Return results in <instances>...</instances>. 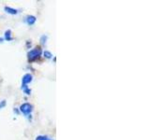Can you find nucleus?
I'll use <instances>...</instances> for the list:
<instances>
[{
	"label": "nucleus",
	"instance_id": "nucleus-2",
	"mask_svg": "<svg viewBox=\"0 0 150 140\" xmlns=\"http://www.w3.org/2000/svg\"><path fill=\"white\" fill-rule=\"evenodd\" d=\"M19 110L25 116H29L33 111V105L30 103H23L19 107Z\"/></svg>",
	"mask_w": 150,
	"mask_h": 140
},
{
	"label": "nucleus",
	"instance_id": "nucleus-5",
	"mask_svg": "<svg viewBox=\"0 0 150 140\" xmlns=\"http://www.w3.org/2000/svg\"><path fill=\"white\" fill-rule=\"evenodd\" d=\"M4 10L6 11L8 14H11V15H16L19 12V9L17 8H11V7H8V6H5L4 7Z\"/></svg>",
	"mask_w": 150,
	"mask_h": 140
},
{
	"label": "nucleus",
	"instance_id": "nucleus-11",
	"mask_svg": "<svg viewBox=\"0 0 150 140\" xmlns=\"http://www.w3.org/2000/svg\"><path fill=\"white\" fill-rule=\"evenodd\" d=\"M6 105H7L6 100H2V101H0V109L4 108V107L6 106Z\"/></svg>",
	"mask_w": 150,
	"mask_h": 140
},
{
	"label": "nucleus",
	"instance_id": "nucleus-4",
	"mask_svg": "<svg viewBox=\"0 0 150 140\" xmlns=\"http://www.w3.org/2000/svg\"><path fill=\"white\" fill-rule=\"evenodd\" d=\"M25 22L28 25H34L37 22V18L34 15H27L25 19Z\"/></svg>",
	"mask_w": 150,
	"mask_h": 140
},
{
	"label": "nucleus",
	"instance_id": "nucleus-9",
	"mask_svg": "<svg viewBox=\"0 0 150 140\" xmlns=\"http://www.w3.org/2000/svg\"><path fill=\"white\" fill-rule=\"evenodd\" d=\"M42 52H43V55H44V57L46 59H52V58H53V53H52L51 51L44 50V51H42Z\"/></svg>",
	"mask_w": 150,
	"mask_h": 140
},
{
	"label": "nucleus",
	"instance_id": "nucleus-13",
	"mask_svg": "<svg viewBox=\"0 0 150 140\" xmlns=\"http://www.w3.org/2000/svg\"><path fill=\"white\" fill-rule=\"evenodd\" d=\"M3 40H4V38H3V37H0V43H2V42H3Z\"/></svg>",
	"mask_w": 150,
	"mask_h": 140
},
{
	"label": "nucleus",
	"instance_id": "nucleus-6",
	"mask_svg": "<svg viewBox=\"0 0 150 140\" xmlns=\"http://www.w3.org/2000/svg\"><path fill=\"white\" fill-rule=\"evenodd\" d=\"M3 38L5 40H7V41H11L13 39V37H12V32L11 30H6L5 31V34H4V37Z\"/></svg>",
	"mask_w": 150,
	"mask_h": 140
},
{
	"label": "nucleus",
	"instance_id": "nucleus-10",
	"mask_svg": "<svg viewBox=\"0 0 150 140\" xmlns=\"http://www.w3.org/2000/svg\"><path fill=\"white\" fill-rule=\"evenodd\" d=\"M47 39H48V36H47V35H42L40 36V44L41 45H45L46 42H47Z\"/></svg>",
	"mask_w": 150,
	"mask_h": 140
},
{
	"label": "nucleus",
	"instance_id": "nucleus-12",
	"mask_svg": "<svg viewBox=\"0 0 150 140\" xmlns=\"http://www.w3.org/2000/svg\"><path fill=\"white\" fill-rule=\"evenodd\" d=\"M13 111L15 112V113H17V114H19V113H20V110H19L18 108H14V109H13Z\"/></svg>",
	"mask_w": 150,
	"mask_h": 140
},
{
	"label": "nucleus",
	"instance_id": "nucleus-1",
	"mask_svg": "<svg viewBox=\"0 0 150 140\" xmlns=\"http://www.w3.org/2000/svg\"><path fill=\"white\" fill-rule=\"evenodd\" d=\"M42 53V50L40 47H36V48L30 50L27 52V59L29 62H34L40 58V56Z\"/></svg>",
	"mask_w": 150,
	"mask_h": 140
},
{
	"label": "nucleus",
	"instance_id": "nucleus-8",
	"mask_svg": "<svg viewBox=\"0 0 150 140\" xmlns=\"http://www.w3.org/2000/svg\"><path fill=\"white\" fill-rule=\"evenodd\" d=\"M35 140H54L53 138H51L50 136H48V135H38V136L36 137Z\"/></svg>",
	"mask_w": 150,
	"mask_h": 140
},
{
	"label": "nucleus",
	"instance_id": "nucleus-3",
	"mask_svg": "<svg viewBox=\"0 0 150 140\" xmlns=\"http://www.w3.org/2000/svg\"><path fill=\"white\" fill-rule=\"evenodd\" d=\"M33 80V76L30 73H26L22 78V85H28Z\"/></svg>",
	"mask_w": 150,
	"mask_h": 140
},
{
	"label": "nucleus",
	"instance_id": "nucleus-7",
	"mask_svg": "<svg viewBox=\"0 0 150 140\" xmlns=\"http://www.w3.org/2000/svg\"><path fill=\"white\" fill-rule=\"evenodd\" d=\"M21 89H22L23 92H25L26 95H30L31 94V89L28 87L27 85H22Z\"/></svg>",
	"mask_w": 150,
	"mask_h": 140
}]
</instances>
